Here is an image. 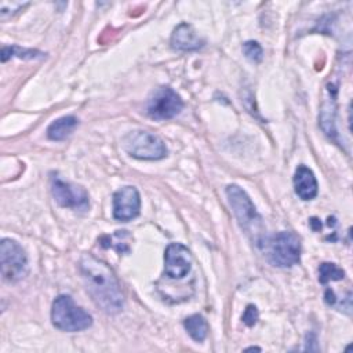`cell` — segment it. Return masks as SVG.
Masks as SVG:
<instances>
[{"label": "cell", "instance_id": "obj_12", "mask_svg": "<svg viewBox=\"0 0 353 353\" xmlns=\"http://www.w3.org/2000/svg\"><path fill=\"white\" fill-rule=\"evenodd\" d=\"M294 189L298 197L302 200H312L316 197L319 186L316 176L309 167L303 164L296 167L294 174Z\"/></svg>", "mask_w": 353, "mask_h": 353}, {"label": "cell", "instance_id": "obj_16", "mask_svg": "<svg viewBox=\"0 0 353 353\" xmlns=\"http://www.w3.org/2000/svg\"><path fill=\"white\" fill-rule=\"evenodd\" d=\"M131 239L130 233L127 230H117L112 236H105L101 239V244L105 248H114L119 254H124L130 251V243L128 240Z\"/></svg>", "mask_w": 353, "mask_h": 353}, {"label": "cell", "instance_id": "obj_10", "mask_svg": "<svg viewBox=\"0 0 353 353\" xmlns=\"http://www.w3.org/2000/svg\"><path fill=\"white\" fill-rule=\"evenodd\" d=\"M164 272L170 279H182L192 268L190 251L181 243H171L164 251Z\"/></svg>", "mask_w": 353, "mask_h": 353}, {"label": "cell", "instance_id": "obj_15", "mask_svg": "<svg viewBox=\"0 0 353 353\" xmlns=\"http://www.w3.org/2000/svg\"><path fill=\"white\" fill-rule=\"evenodd\" d=\"M183 327L196 342H203L208 332V324L205 319L200 314H192L186 317L183 320Z\"/></svg>", "mask_w": 353, "mask_h": 353}, {"label": "cell", "instance_id": "obj_5", "mask_svg": "<svg viewBox=\"0 0 353 353\" xmlns=\"http://www.w3.org/2000/svg\"><path fill=\"white\" fill-rule=\"evenodd\" d=\"M127 154L139 160H160L167 156V148L161 138L149 131H131L121 139Z\"/></svg>", "mask_w": 353, "mask_h": 353}, {"label": "cell", "instance_id": "obj_9", "mask_svg": "<svg viewBox=\"0 0 353 353\" xmlns=\"http://www.w3.org/2000/svg\"><path fill=\"white\" fill-rule=\"evenodd\" d=\"M141 197L134 186H124L113 194V216L120 222H128L139 215Z\"/></svg>", "mask_w": 353, "mask_h": 353}, {"label": "cell", "instance_id": "obj_8", "mask_svg": "<svg viewBox=\"0 0 353 353\" xmlns=\"http://www.w3.org/2000/svg\"><path fill=\"white\" fill-rule=\"evenodd\" d=\"M51 193L55 201L63 208L87 210L90 200L84 188L65 182L61 176L51 175Z\"/></svg>", "mask_w": 353, "mask_h": 353}, {"label": "cell", "instance_id": "obj_19", "mask_svg": "<svg viewBox=\"0 0 353 353\" xmlns=\"http://www.w3.org/2000/svg\"><path fill=\"white\" fill-rule=\"evenodd\" d=\"M244 55L252 62H261L263 58L262 47L256 41H247L243 44Z\"/></svg>", "mask_w": 353, "mask_h": 353}, {"label": "cell", "instance_id": "obj_14", "mask_svg": "<svg viewBox=\"0 0 353 353\" xmlns=\"http://www.w3.org/2000/svg\"><path fill=\"white\" fill-rule=\"evenodd\" d=\"M77 124H79V120L74 116L59 117L48 125L47 137L51 141H62L74 131Z\"/></svg>", "mask_w": 353, "mask_h": 353}, {"label": "cell", "instance_id": "obj_7", "mask_svg": "<svg viewBox=\"0 0 353 353\" xmlns=\"http://www.w3.org/2000/svg\"><path fill=\"white\" fill-rule=\"evenodd\" d=\"M183 109L182 98L171 87H159L149 97L146 113L154 120H168L175 117Z\"/></svg>", "mask_w": 353, "mask_h": 353}, {"label": "cell", "instance_id": "obj_4", "mask_svg": "<svg viewBox=\"0 0 353 353\" xmlns=\"http://www.w3.org/2000/svg\"><path fill=\"white\" fill-rule=\"evenodd\" d=\"M262 245L269 262L277 268H291L299 262L301 240L294 232L276 233L265 239Z\"/></svg>", "mask_w": 353, "mask_h": 353}, {"label": "cell", "instance_id": "obj_18", "mask_svg": "<svg viewBox=\"0 0 353 353\" xmlns=\"http://www.w3.org/2000/svg\"><path fill=\"white\" fill-rule=\"evenodd\" d=\"M345 277L343 269L338 268L335 263L324 262L319 268V281L321 284H327L328 281H339Z\"/></svg>", "mask_w": 353, "mask_h": 353}, {"label": "cell", "instance_id": "obj_17", "mask_svg": "<svg viewBox=\"0 0 353 353\" xmlns=\"http://www.w3.org/2000/svg\"><path fill=\"white\" fill-rule=\"evenodd\" d=\"M11 57H18V58H23V59H36V58H43L44 54L37 51V50L21 48L18 46H11V47L4 46L1 48V61L6 62Z\"/></svg>", "mask_w": 353, "mask_h": 353}, {"label": "cell", "instance_id": "obj_1", "mask_svg": "<svg viewBox=\"0 0 353 353\" xmlns=\"http://www.w3.org/2000/svg\"><path fill=\"white\" fill-rule=\"evenodd\" d=\"M79 268L94 303L106 314L119 313L124 306V295L114 272L90 254L80 258Z\"/></svg>", "mask_w": 353, "mask_h": 353}, {"label": "cell", "instance_id": "obj_20", "mask_svg": "<svg viewBox=\"0 0 353 353\" xmlns=\"http://www.w3.org/2000/svg\"><path fill=\"white\" fill-rule=\"evenodd\" d=\"M258 316H259V314H258V309H256V306H254V305H248L241 319H243V323H244V324H247L248 327H252V325L256 323Z\"/></svg>", "mask_w": 353, "mask_h": 353}, {"label": "cell", "instance_id": "obj_3", "mask_svg": "<svg viewBox=\"0 0 353 353\" xmlns=\"http://www.w3.org/2000/svg\"><path fill=\"white\" fill-rule=\"evenodd\" d=\"M51 321L55 328L77 332L92 325V317L83 307L76 306L69 295H58L51 307Z\"/></svg>", "mask_w": 353, "mask_h": 353}, {"label": "cell", "instance_id": "obj_11", "mask_svg": "<svg viewBox=\"0 0 353 353\" xmlns=\"http://www.w3.org/2000/svg\"><path fill=\"white\" fill-rule=\"evenodd\" d=\"M171 47L178 51H196L204 46V40L197 34L190 23H179L171 34Z\"/></svg>", "mask_w": 353, "mask_h": 353}, {"label": "cell", "instance_id": "obj_13", "mask_svg": "<svg viewBox=\"0 0 353 353\" xmlns=\"http://www.w3.org/2000/svg\"><path fill=\"white\" fill-rule=\"evenodd\" d=\"M327 92L330 94L328 98L323 102L321 110H320V125L325 135L330 138L335 139L336 137V130H335V113H336V103H335V97H336V90L332 84H328Z\"/></svg>", "mask_w": 353, "mask_h": 353}, {"label": "cell", "instance_id": "obj_2", "mask_svg": "<svg viewBox=\"0 0 353 353\" xmlns=\"http://www.w3.org/2000/svg\"><path fill=\"white\" fill-rule=\"evenodd\" d=\"M226 196L240 228L261 247L265 241V226L250 196L237 185H228Z\"/></svg>", "mask_w": 353, "mask_h": 353}, {"label": "cell", "instance_id": "obj_6", "mask_svg": "<svg viewBox=\"0 0 353 353\" xmlns=\"http://www.w3.org/2000/svg\"><path fill=\"white\" fill-rule=\"evenodd\" d=\"M0 265L3 279L10 283H17L28 274V256L25 250L15 240H1Z\"/></svg>", "mask_w": 353, "mask_h": 353}]
</instances>
